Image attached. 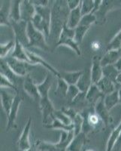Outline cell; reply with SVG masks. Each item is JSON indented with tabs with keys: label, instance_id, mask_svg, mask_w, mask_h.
I'll return each instance as SVG.
<instances>
[{
	"label": "cell",
	"instance_id": "obj_7",
	"mask_svg": "<svg viewBox=\"0 0 121 151\" xmlns=\"http://www.w3.org/2000/svg\"><path fill=\"white\" fill-rule=\"evenodd\" d=\"M26 52L28 57H29L31 64H34V65L43 66L44 68H46L48 70H49L50 73H51L53 76H56L57 78L61 77V74H60V73L59 72L58 70H56L54 67H52L48 62H47L46 60H44V58H42L41 56L38 55L37 54L33 53V52H30V51H29L27 48H26Z\"/></svg>",
	"mask_w": 121,
	"mask_h": 151
},
{
	"label": "cell",
	"instance_id": "obj_26",
	"mask_svg": "<svg viewBox=\"0 0 121 151\" xmlns=\"http://www.w3.org/2000/svg\"><path fill=\"white\" fill-rule=\"evenodd\" d=\"M104 104L107 110H111L114 106L120 104L119 92L118 90L114 91V92L105 95L104 98Z\"/></svg>",
	"mask_w": 121,
	"mask_h": 151
},
{
	"label": "cell",
	"instance_id": "obj_14",
	"mask_svg": "<svg viewBox=\"0 0 121 151\" xmlns=\"http://www.w3.org/2000/svg\"><path fill=\"white\" fill-rule=\"evenodd\" d=\"M104 98H101L99 101L95 104V106H94V111L100 117V119H102L103 123L107 126L111 122V115H110V111L107 110L105 106Z\"/></svg>",
	"mask_w": 121,
	"mask_h": 151
},
{
	"label": "cell",
	"instance_id": "obj_13",
	"mask_svg": "<svg viewBox=\"0 0 121 151\" xmlns=\"http://www.w3.org/2000/svg\"><path fill=\"white\" fill-rule=\"evenodd\" d=\"M102 66L101 64V58L99 56H94L91 67V78L93 84H97L103 77Z\"/></svg>",
	"mask_w": 121,
	"mask_h": 151
},
{
	"label": "cell",
	"instance_id": "obj_37",
	"mask_svg": "<svg viewBox=\"0 0 121 151\" xmlns=\"http://www.w3.org/2000/svg\"><path fill=\"white\" fill-rule=\"evenodd\" d=\"M94 1L93 0H84L81 1L80 4V11H81L82 16L87 14H92L94 9Z\"/></svg>",
	"mask_w": 121,
	"mask_h": 151
},
{
	"label": "cell",
	"instance_id": "obj_44",
	"mask_svg": "<svg viewBox=\"0 0 121 151\" xmlns=\"http://www.w3.org/2000/svg\"><path fill=\"white\" fill-rule=\"evenodd\" d=\"M84 101H86V93L80 91L78 94V96L75 98V100L72 101V104H78L82 103Z\"/></svg>",
	"mask_w": 121,
	"mask_h": 151
},
{
	"label": "cell",
	"instance_id": "obj_45",
	"mask_svg": "<svg viewBox=\"0 0 121 151\" xmlns=\"http://www.w3.org/2000/svg\"><path fill=\"white\" fill-rule=\"evenodd\" d=\"M32 3L35 5V6H48L49 5L50 1H48V0H41V1H31Z\"/></svg>",
	"mask_w": 121,
	"mask_h": 151
},
{
	"label": "cell",
	"instance_id": "obj_40",
	"mask_svg": "<svg viewBox=\"0 0 121 151\" xmlns=\"http://www.w3.org/2000/svg\"><path fill=\"white\" fill-rule=\"evenodd\" d=\"M80 92V91L79 90V88L76 85H71V86H68V91H67L65 99L68 102H70V103H72V101H73L75 98L78 96V94Z\"/></svg>",
	"mask_w": 121,
	"mask_h": 151
},
{
	"label": "cell",
	"instance_id": "obj_21",
	"mask_svg": "<svg viewBox=\"0 0 121 151\" xmlns=\"http://www.w3.org/2000/svg\"><path fill=\"white\" fill-rule=\"evenodd\" d=\"M0 75H2L4 76L9 79L11 83L16 85L17 83V80L20 76L16 75L9 64H7V62L5 61V59H1V64H0Z\"/></svg>",
	"mask_w": 121,
	"mask_h": 151
},
{
	"label": "cell",
	"instance_id": "obj_51",
	"mask_svg": "<svg viewBox=\"0 0 121 151\" xmlns=\"http://www.w3.org/2000/svg\"><path fill=\"white\" fill-rule=\"evenodd\" d=\"M26 151H35V150L33 149V148H32V147H31L30 149H29V150H26Z\"/></svg>",
	"mask_w": 121,
	"mask_h": 151
},
{
	"label": "cell",
	"instance_id": "obj_9",
	"mask_svg": "<svg viewBox=\"0 0 121 151\" xmlns=\"http://www.w3.org/2000/svg\"><path fill=\"white\" fill-rule=\"evenodd\" d=\"M31 125H32V119L29 117L18 140V147L21 151H26L31 148V144L29 141Z\"/></svg>",
	"mask_w": 121,
	"mask_h": 151
},
{
	"label": "cell",
	"instance_id": "obj_47",
	"mask_svg": "<svg viewBox=\"0 0 121 151\" xmlns=\"http://www.w3.org/2000/svg\"><path fill=\"white\" fill-rule=\"evenodd\" d=\"M114 66H115V67H116V68L117 69V70L120 71H120H121V57H120V58L119 60H118L117 61L116 64H114Z\"/></svg>",
	"mask_w": 121,
	"mask_h": 151
},
{
	"label": "cell",
	"instance_id": "obj_4",
	"mask_svg": "<svg viewBox=\"0 0 121 151\" xmlns=\"http://www.w3.org/2000/svg\"><path fill=\"white\" fill-rule=\"evenodd\" d=\"M27 35L29 38V47H36L41 48L44 51H48V45L47 43V39L42 33L35 28L33 24L31 22L28 23L27 25Z\"/></svg>",
	"mask_w": 121,
	"mask_h": 151
},
{
	"label": "cell",
	"instance_id": "obj_16",
	"mask_svg": "<svg viewBox=\"0 0 121 151\" xmlns=\"http://www.w3.org/2000/svg\"><path fill=\"white\" fill-rule=\"evenodd\" d=\"M93 85L92 78H91V70L87 68L86 70H83L81 76L79 79L77 85L78 88H79L81 92L87 93L89 88Z\"/></svg>",
	"mask_w": 121,
	"mask_h": 151
},
{
	"label": "cell",
	"instance_id": "obj_36",
	"mask_svg": "<svg viewBox=\"0 0 121 151\" xmlns=\"http://www.w3.org/2000/svg\"><path fill=\"white\" fill-rule=\"evenodd\" d=\"M90 27L83 26V25H78L77 27L75 29V42L80 45V43L83 42L84 36L87 31L90 29Z\"/></svg>",
	"mask_w": 121,
	"mask_h": 151
},
{
	"label": "cell",
	"instance_id": "obj_33",
	"mask_svg": "<svg viewBox=\"0 0 121 151\" xmlns=\"http://www.w3.org/2000/svg\"><path fill=\"white\" fill-rule=\"evenodd\" d=\"M15 46V41L10 40L5 43H1L0 45V58L5 59L9 57L10 52L13 51Z\"/></svg>",
	"mask_w": 121,
	"mask_h": 151
},
{
	"label": "cell",
	"instance_id": "obj_52",
	"mask_svg": "<svg viewBox=\"0 0 121 151\" xmlns=\"http://www.w3.org/2000/svg\"><path fill=\"white\" fill-rule=\"evenodd\" d=\"M85 151H95V150H93V149H87Z\"/></svg>",
	"mask_w": 121,
	"mask_h": 151
},
{
	"label": "cell",
	"instance_id": "obj_22",
	"mask_svg": "<svg viewBox=\"0 0 121 151\" xmlns=\"http://www.w3.org/2000/svg\"><path fill=\"white\" fill-rule=\"evenodd\" d=\"M82 18L81 11H80V5L77 9L70 11L68 15L67 26L72 29H75L79 25L80 20Z\"/></svg>",
	"mask_w": 121,
	"mask_h": 151
},
{
	"label": "cell",
	"instance_id": "obj_8",
	"mask_svg": "<svg viewBox=\"0 0 121 151\" xmlns=\"http://www.w3.org/2000/svg\"><path fill=\"white\" fill-rule=\"evenodd\" d=\"M22 97L20 95V94H17L14 98V103L12 105V107L11 109V111L9 113V116H8V122H7V126H6V131L9 132L11 129L16 128V119L17 117V113H18V110L20 109V106L22 102Z\"/></svg>",
	"mask_w": 121,
	"mask_h": 151
},
{
	"label": "cell",
	"instance_id": "obj_12",
	"mask_svg": "<svg viewBox=\"0 0 121 151\" xmlns=\"http://www.w3.org/2000/svg\"><path fill=\"white\" fill-rule=\"evenodd\" d=\"M23 89L26 94L33 98L35 101H40V94L38 89V85L34 83L33 78L29 75H27L23 80Z\"/></svg>",
	"mask_w": 121,
	"mask_h": 151
},
{
	"label": "cell",
	"instance_id": "obj_43",
	"mask_svg": "<svg viewBox=\"0 0 121 151\" xmlns=\"http://www.w3.org/2000/svg\"><path fill=\"white\" fill-rule=\"evenodd\" d=\"M81 4V1L80 0H67V5L70 11L77 9Z\"/></svg>",
	"mask_w": 121,
	"mask_h": 151
},
{
	"label": "cell",
	"instance_id": "obj_34",
	"mask_svg": "<svg viewBox=\"0 0 121 151\" xmlns=\"http://www.w3.org/2000/svg\"><path fill=\"white\" fill-rule=\"evenodd\" d=\"M36 147L38 151H60L56 144L44 141H37Z\"/></svg>",
	"mask_w": 121,
	"mask_h": 151
},
{
	"label": "cell",
	"instance_id": "obj_17",
	"mask_svg": "<svg viewBox=\"0 0 121 151\" xmlns=\"http://www.w3.org/2000/svg\"><path fill=\"white\" fill-rule=\"evenodd\" d=\"M11 1L1 2V10H0V24L2 26H11L10 21V9Z\"/></svg>",
	"mask_w": 121,
	"mask_h": 151
},
{
	"label": "cell",
	"instance_id": "obj_31",
	"mask_svg": "<svg viewBox=\"0 0 121 151\" xmlns=\"http://www.w3.org/2000/svg\"><path fill=\"white\" fill-rule=\"evenodd\" d=\"M121 133V122H120L119 125L117 126V128L114 129L111 132L109 138L107 140V145H106V150L105 151H112L113 148L114 147V144L116 143L120 134Z\"/></svg>",
	"mask_w": 121,
	"mask_h": 151
},
{
	"label": "cell",
	"instance_id": "obj_23",
	"mask_svg": "<svg viewBox=\"0 0 121 151\" xmlns=\"http://www.w3.org/2000/svg\"><path fill=\"white\" fill-rule=\"evenodd\" d=\"M11 56L13 57V58H14L16 59H18L20 60L28 62V63L31 64L29 57H28L27 54H26V48H24L21 43L17 41H15V46H14V50L12 51V53Z\"/></svg>",
	"mask_w": 121,
	"mask_h": 151
},
{
	"label": "cell",
	"instance_id": "obj_15",
	"mask_svg": "<svg viewBox=\"0 0 121 151\" xmlns=\"http://www.w3.org/2000/svg\"><path fill=\"white\" fill-rule=\"evenodd\" d=\"M75 134L74 130L67 132V131H60V137L57 143H56V146L60 150V151H67L68 146L73 141Z\"/></svg>",
	"mask_w": 121,
	"mask_h": 151
},
{
	"label": "cell",
	"instance_id": "obj_30",
	"mask_svg": "<svg viewBox=\"0 0 121 151\" xmlns=\"http://www.w3.org/2000/svg\"><path fill=\"white\" fill-rule=\"evenodd\" d=\"M102 71L104 77L109 79L114 83H117V79L119 76L120 71L116 68L114 64L105 66L102 68Z\"/></svg>",
	"mask_w": 121,
	"mask_h": 151
},
{
	"label": "cell",
	"instance_id": "obj_27",
	"mask_svg": "<svg viewBox=\"0 0 121 151\" xmlns=\"http://www.w3.org/2000/svg\"><path fill=\"white\" fill-rule=\"evenodd\" d=\"M113 2H113V1H102V3L99 10L95 14H94L96 17L97 21H99L104 22L106 13H107V12H109L111 9H114V3Z\"/></svg>",
	"mask_w": 121,
	"mask_h": 151
},
{
	"label": "cell",
	"instance_id": "obj_1",
	"mask_svg": "<svg viewBox=\"0 0 121 151\" xmlns=\"http://www.w3.org/2000/svg\"><path fill=\"white\" fill-rule=\"evenodd\" d=\"M51 9V26L50 37L53 38V40L56 39L58 41L63 27L68 22L70 10L67 5V1H55Z\"/></svg>",
	"mask_w": 121,
	"mask_h": 151
},
{
	"label": "cell",
	"instance_id": "obj_42",
	"mask_svg": "<svg viewBox=\"0 0 121 151\" xmlns=\"http://www.w3.org/2000/svg\"><path fill=\"white\" fill-rule=\"evenodd\" d=\"M0 86H1V88H11V89L14 90L17 94L19 93V90L16 85L11 83L9 79H7L2 75H1V76H0Z\"/></svg>",
	"mask_w": 121,
	"mask_h": 151
},
{
	"label": "cell",
	"instance_id": "obj_25",
	"mask_svg": "<svg viewBox=\"0 0 121 151\" xmlns=\"http://www.w3.org/2000/svg\"><path fill=\"white\" fill-rule=\"evenodd\" d=\"M21 0H14L11 2L10 9V21L13 22H18L21 21Z\"/></svg>",
	"mask_w": 121,
	"mask_h": 151
},
{
	"label": "cell",
	"instance_id": "obj_18",
	"mask_svg": "<svg viewBox=\"0 0 121 151\" xmlns=\"http://www.w3.org/2000/svg\"><path fill=\"white\" fill-rule=\"evenodd\" d=\"M104 94L101 92L99 88L95 84H93L89 88L87 92L86 93V101L88 103L94 104V106L101 98H104Z\"/></svg>",
	"mask_w": 121,
	"mask_h": 151
},
{
	"label": "cell",
	"instance_id": "obj_41",
	"mask_svg": "<svg viewBox=\"0 0 121 151\" xmlns=\"http://www.w3.org/2000/svg\"><path fill=\"white\" fill-rule=\"evenodd\" d=\"M97 19L94 14H87V15L82 16V18L80 20V22L79 25H83V26L90 27L93 24L96 23Z\"/></svg>",
	"mask_w": 121,
	"mask_h": 151
},
{
	"label": "cell",
	"instance_id": "obj_32",
	"mask_svg": "<svg viewBox=\"0 0 121 151\" xmlns=\"http://www.w3.org/2000/svg\"><path fill=\"white\" fill-rule=\"evenodd\" d=\"M68 86L69 85L64 79H62L61 77L57 78V86H56V88L55 90V94L60 98H65Z\"/></svg>",
	"mask_w": 121,
	"mask_h": 151
},
{
	"label": "cell",
	"instance_id": "obj_10",
	"mask_svg": "<svg viewBox=\"0 0 121 151\" xmlns=\"http://www.w3.org/2000/svg\"><path fill=\"white\" fill-rule=\"evenodd\" d=\"M16 94H12V92L9 91V88H1V89H0L1 104H2V109L7 116H9V113H10Z\"/></svg>",
	"mask_w": 121,
	"mask_h": 151
},
{
	"label": "cell",
	"instance_id": "obj_46",
	"mask_svg": "<svg viewBox=\"0 0 121 151\" xmlns=\"http://www.w3.org/2000/svg\"><path fill=\"white\" fill-rule=\"evenodd\" d=\"M121 150V133L120 134L116 143L114 144V147L113 148L112 151H120Z\"/></svg>",
	"mask_w": 121,
	"mask_h": 151
},
{
	"label": "cell",
	"instance_id": "obj_20",
	"mask_svg": "<svg viewBox=\"0 0 121 151\" xmlns=\"http://www.w3.org/2000/svg\"><path fill=\"white\" fill-rule=\"evenodd\" d=\"M115 84L116 83H114V82L110 80L109 79L103 76L102 79H101L99 83L95 85L99 88V89L100 90L101 92L105 96L107 94H109L111 93L114 92V91H116L117 89Z\"/></svg>",
	"mask_w": 121,
	"mask_h": 151
},
{
	"label": "cell",
	"instance_id": "obj_6",
	"mask_svg": "<svg viewBox=\"0 0 121 151\" xmlns=\"http://www.w3.org/2000/svg\"><path fill=\"white\" fill-rule=\"evenodd\" d=\"M28 23L23 21L18 22H11V27L13 29L14 34V40L19 42L24 48H27L29 45V38L27 35Z\"/></svg>",
	"mask_w": 121,
	"mask_h": 151
},
{
	"label": "cell",
	"instance_id": "obj_19",
	"mask_svg": "<svg viewBox=\"0 0 121 151\" xmlns=\"http://www.w3.org/2000/svg\"><path fill=\"white\" fill-rule=\"evenodd\" d=\"M120 50H107L104 56L101 58V64L102 67L107 65L115 64L120 59Z\"/></svg>",
	"mask_w": 121,
	"mask_h": 151
},
{
	"label": "cell",
	"instance_id": "obj_29",
	"mask_svg": "<svg viewBox=\"0 0 121 151\" xmlns=\"http://www.w3.org/2000/svg\"><path fill=\"white\" fill-rule=\"evenodd\" d=\"M52 122L51 123L46 124V125H43L44 128L50 129H57L60 131H67V132H70V131L73 130V125H66L65 124H63L58 119H56L53 116H52Z\"/></svg>",
	"mask_w": 121,
	"mask_h": 151
},
{
	"label": "cell",
	"instance_id": "obj_49",
	"mask_svg": "<svg viewBox=\"0 0 121 151\" xmlns=\"http://www.w3.org/2000/svg\"><path fill=\"white\" fill-rule=\"evenodd\" d=\"M117 84L121 85V71L120 72L119 76H118L117 79Z\"/></svg>",
	"mask_w": 121,
	"mask_h": 151
},
{
	"label": "cell",
	"instance_id": "obj_2",
	"mask_svg": "<svg viewBox=\"0 0 121 151\" xmlns=\"http://www.w3.org/2000/svg\"><path fill=\"white\" fill-rule=\"evenodd\" d=\"M36 14L31 23L36 29L45 36L47 40L51 36L52 9L48 6H36Z\"/></svg>",
	"mask_w": 121,
	"mask_h": 151
},
{
	"label": "cell",
	"instance_id": "obj_11",
	"mask_svg": "<svg viewBox=\"0 0 121 151\" xmlns=\"http://www.w3.org/2000/svg\"><path fill=\"white\" fill-rule=\"evenodd\" d=\"M36 6L31 1L24 0L21 2V20L29 23L32 21L33 17L36 14Z\"/></svg>",
	"mask_w": 121,
	"mask_h": 151
},
{
	"label": "cell",
	"instance_id": "obj_38",
	"mask_svg": "<svg viewBox=\"0 0 121 151\" xmlns=\"http://www.w3.org/2000/svg\"><path fill=\"white\" fill-rule=\"evenodd\" d=\"M53 116L56 119H58L59 121H60V122H63V123L65 124V125H72V119L70 118L68 115H66L63 110H55Z\"/></svg>",
	"mask_w": 121,
	"mask_h": 151
},
{
	"label": "cell",
	"instance_id": "obj_35",
	"mask_svg": "<svg viewBox=\"0 0 121 151\" xmlns=\"http://www.w3.org/2000/svg\"><path fill=\"white\" fill-rule=\"evenodd\" d=\"M83 124H84V118L81 114L78 113L72 119V125H73V130L75 132V135H78V134L82 132L83 129Z\"/></svg>",
	"mask_w": 121,
	"mask_h": 151
},
{
	"label": "cell",
	"instance_id": "obj_5",
	"mask_svg": "<svg viewBox=\"0 0 121 151\" xmlns=\"http://www.w3.org/2000/svg\"><path fill=\"white\" fill-rule=\"evenodd\" d=\"M5 60L7 62L10 68L13 70V72L20 77H23V76L26 77V76L29 75V73L31 70H33V69L38 66L29 64L28 62L22 61L11 56L7 57L6 58H5Z\"/></svg>",
	"mask_w": 121,
	"mask_h": 151
},
{
	"label": "cell",
	"instance_id": "obj_24",
	"mask_svg": "<svg viewBox=\"0 0 121 151\" xmlns=\"http://www.w3.org/2000/svg\"><path fill=\"white\" fill-rule=\"evenodd\" d=\"M86 136L87 134H84V132H81L78 135H75L73 141L68 146L67 151H81L82 147L87 141Z\"/></svg>",
	"mask_w": 121,
	"mask_h": 151
},
{
	"label": "cell",
	"instance_id": "obj_39",
	"mask_svg": "<svg viewBox=\"0 0 121 151\" xmlns=\"http://www.w3.org/2000/svg\"><path fill=\"white\" fill-rule=\"evenodd\" d=\"M107 50H121V29L107 45Z\"/></svg>",
	"mask_w": 121,
	"mask_h": 151
},
{
	"label": "cell",
	"instance_id": "obj_28",
	"mask_svg": "<svg viewBox=\"0 0 121 151\" xmlns=\"http://www.w3.org/2000/svg\"><path fill=\"white\" fill-rule=\"evenodd\" d=\"M82 73H83V70L75 71V72L60 73L62 79H64L69 86H71V85H77Z\"/></svg>",
	"mask_w": 121,
	"mask_h": 151
},
{
	"label": "cell",
	"instance_id": "obj_48",
	"mask_svg": "<svg viewBox=\"0 0 121 151\" xmlns=\"http://www.w3.org/2000/svg\"><path fill=\"white\" fill-rule=\"evenodd\" d=\"M99 47H100V44H99V42H96V45H93V44H92V48H93V49H95V50L99 49Z\"/></svg>",
	"mask_w": 121,
	"mask_h": 151
},
{
	"label": "cell",
	"instance_id": "obj_3",
	"mask_svg": "<svg viewBox=\"0 0 121 151\" xmlns=\"http://www.w3.org/2000/svg\"><path fill=\"white\" fill-rule=\"evenodd\" d=\"M67 46L73 50L78 56L81 55V50L75 40V29L68 27L67 24L63 27L60 38L56 42V47Z\"/></svg>",
	"mask_w": 121,
	"mask_h": 151
},
{
	"label": "cell",
	"instance_id": "obj_50",
	"mask_svg": "<svg viewBox=\"0 0 121 151\" xmlns=\"http://www.w3.org/2000/svg\"><path fill=\"white\" fill-rule=\"evenodd\" d=\"M118 92H119V98H120V104H121V87L119 90H118Z\"/></svg>",
	"mask_w": 121,
	"mask_h": 151
}]
</instances>
